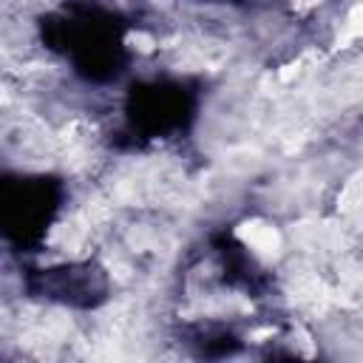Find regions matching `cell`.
I'll return each instance as SVG.
<instances>
[{"label": "cell", "mask_w": 363, "mask_h": 363, "mask_svg": "<svg viewBox=\"0 0 363 363\" xmlns=\"http://www.w3.org/2000/svg\"><path fill=\"white\" fill-rule=\"evenodd\" d=\"M235 235H238L244 244H250V247H252L258 255H264V258H272V255H278V250H281V233H278L272 224L261 221V218L244 221V224L235 230Z\"/></svg>", "instance_id": "cell-1"}, {"label": "cell", "mask_w": 363, "mask_h": 363, "mask_svg": "<svg viewBox=\"0 0 363 363\" xmlns=\"http://www.w3.org/2000/svg\"><path fill=\"white\" fill-rule=\"evenodd\" d=\"M337 204H340V213H346L349 218L363 221V170L354 173V176L346 182V187H343Z\"/></svg>", "instance_id": "cell-2"}, {"label": "cell", "mask_w": 363, "mask_h": 363, "mask_svg": "<svg viewBox=\"0 0 363 363\" xmlns=\"http://www.w3.org/2000/svg\"><path fill=\"white\" fill-rule=\"evenodd\" d=\"M357 37H363V3L360 6H354L349 14H346V20H343V28H340V34H337V48H343V45H349L352 40H357Z\"/></svg>", "instance_id": "cell-3"}, {"label": "cell", "mask_w": 363, "mask_h": 363, "mask_svg": "<svg viewBox=\"0 0 363 363\" xmlns=\"http://www.w3.org/2000/svg\"><path fill=\"white\" fill-rule=\"evenodd\" d=\"M128 40H130V43H136V48H139V51H150V48L156 45V43H153L147 34H142V31H139V34H130Z\"/></svg>", "instance_id": "cell-4"}]
</instances>
